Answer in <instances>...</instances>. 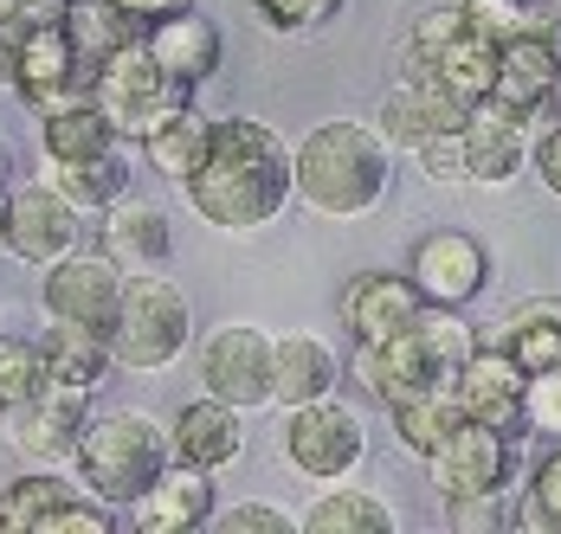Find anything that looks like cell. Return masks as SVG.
Returning a JSON list of instances; mask_svg holds the SVG:
<instances>
[{"mask_svg": "<svg viewBox=\"0 0 561 534\" xmlns=\"http://www.w3.org/2000/svg\"><path fill=\"white\" fill-rule=\"evenodd\" d=\"M181 194L220 232H265L290 207V142L259 116H220Z\"/></svg>", "mask_w": 561, "mask_h": 534, "instance_id": "obj_1", "label": "cell"}, {"mask_svg": "<svg viewBox=\"0 0 561 534\" xmlns=\"http://www.w3.org/2000/svg\"><path fill=\"white\" fill-rule=\"evenodd\" d=\"M393 187L388 136L362 116L310 123V136L290 149V200H304L317 219H368Z\"/></svg>", "mask_w": 561, "mask_h": 534, "instance_id": "obj_2", "label": "cell"}, {"mask_svg": "<svg viewBox=\"0 0 561 534\" xmlns=\"http://www.w3.org/2000/svg\"><path fill=\"white\" fill-rule=\"evenodd\" d=\"M478 348V328L458 316V310H439L426 303L413 328H400L393 341H355V361L348 374L362 380L381 406H400V399H420V393H451V380L465 368V355Z\"/></svg>", "mask_w": 561, "mask_h": 534, "instance_id": "obj_3", "label": "cell"}, {"mask_svg": "<svg viewBox=\"0 0 561 534\" xmlns=\"http://www.w3.org/2000/svg\"><path fill=\"white\" fill-rule=\"evenodd\" d=\"M71 464H78V489L98 496V502H136L156 471L169 464V426L142 406H104V413H84V431L71 444Z\"/></svg>", "mask_w": 561, "mask_h": 534, "instance_id": "obj_4", "label": "cell"}, {"mask_svg": "<svg viewBox=\"0 0 561 534\" xmlns=\"http://www.w3.org/2000/svg\"><path fill=\"white\" fill-rule=\"evenodd\" d=\"M194 348V303L174 277L129 270L111 322V361L129 374H162Z\"/></svg>", "mask_w": 561, "mask_h": 534, "instance_id": "obj_5", "label": "cell"}, {"mask_svg": "<svg viewBox=\"0 0 561 534\" xmlns=\"http://www.w3.org/2000/svg\"><path fill=\"white\" fill-rule=\"evenodd\" d=\"M91 104L104 109V123L116 129V142H142L162 116H174V109L187 104V91L149 58L142 39H129V46H116V53L91 71Z\"/></svg>", "mask_w": 561, "mask_h": 534, "instance_id": "obj_6", "label": "cell"}, {"mask_svg": "<svg viewBox=\"0 0 561 534\" xmlns=\"http://www.w3.org/2000/svg\"><path fill=\"white\" fill-rule=\"evenodd\" d=\"M7 33H13V71H7V91L20 97V104L33 109V116H46V109L71 104V97H84L91 91V78H84V65L71 53V39H65V20H39V13H13L7 20Z\"/></svg>", "mask_w": 561, "mask_h": 534, "instance_id": "obj_7", "label": "cell"}, {"mask_svg": "<svg viewBox=\"0 0 561 534\" xmlns=\"http://www.w3.org/2000/svg\"><path fill=\"white\" fill-rule=\"evenodd\" d=\"M368 457V426L355 406H342L336 393L330 399H310V406H290L284 419V464L310 483H342L362 471Z\"/></svg>", "mask_w": 561, "mask_h": 534, "instance_id": "obj_8", "label": "cell"}, {"mask_svg": "<svg viewBox=\"0 0 561 534\" xmlns=\"http://www.w3.org/2000/svg\"><path fill=\"white\" fill-rule=\"evenodd\" d=\"M194 368H201V393H214V399L239 406V413L272 406V328H259V322H220L194 348Z\"/></svg>", "mask_w": 561, "mask_h": 534, "instance_id": "obj_9", "label": "cell"}, {"mask_svg": "<svg viewBox=\"0 0 561 534\" xmlns=\"http://www.w3.org/2000/svg\"><path fill=\"white\" fill-rule=\"evenodd\" d=\"M84 245V213L71 200H58L46 181H26V187H7V207H0V252L20 258V265L46 270L65 252Z\"/></svg>", "mask_w": 561, "mask_h": 534, "instance_id": "obj_10", "label": "cell"}, {"mask_svg": "<svg viewBox=\"0 0 561 534\" xmlns=\"http://www.w3.org/2000/svg\"><path fill=\"white\" fill-rule=\"evenodd\" d=\"M123 277H129V270L116 265L111 252H84V245H78V252H65L58 265L39 270V310H46V322H78V328L111 335Z\"/></svg>", "mask_w": 561, "mask_h": 534, "instance_id": "obj_11", "label": "cell"}, {"mask_svg": "<svg viewBox=\"0 0 561 534\" xmlns=\"http://www.w3.org/2000/svg\"><path fill=\"white\" fill-rule=\"evenodd\" d=\"M491 97L510 104L523 123H561V39L549 26L516 33V39L497 46Z\"/></svg>", "mask_w": 561, "mask_h": 534, "instance_id": "obj_12", "label": "cell"}, {"mask_svg": "<svg viewBox=\"0 0 561 534\" xmlns=\"http://www.w3.org/2000/svg\"><path fill=\"white\" fill-rule=\"evenodd\" d=\"M426 471L439 483V496H491V489H510V477H516V438L484 426V419H458L439 438V451L426 457Z\"/></svg>", "mask_w": 561, "mask_h": 534, "instance_id": "obj_13", "label": "cell"}, {"mask_svg": "<svg viewBox=\"0 0 561 534\" xmlns=\"http://www.w3.org/2000/svg\"><path fill=\"white\" fill-rule=\"evenodd\" d=\"M413 290L420 303H439V310H465L484 283H491V252L478 232H458V225H439V232H420L413 239Z\"/></svg>", "mask_w": 561, "mask_h": 534, "instance_id": "obj_14", "label": "cell"}, {"mask_svg": "<svg viewBox=\"0 0 561 534\" xmlns=\"http://www.w3.org/2000/svg\"><path fill=\"white\" fill-rule=\"evenodd\" d=\"M458 142H465V181L471 187H510L523 181V161H529V123L497 97H478L458 123Z\"/></svg>", "mask_w": 561, "mask_h": 534, "instance_id": "obj_15", "label": "cell"}, {"mask_svg": "<svg viewBox=\"0 0 561 534\" xmlns=\"http://www.w3.org/2000/svg\"><path fill=\"white\" fill-rule=\"evenodd\" d=\"M523 380L529 374L510 361L504 348L478 335V348L465 355V368L451 380V399H458L465 419H484V426L510 431V438H529V431H523Z\"/></svg>", "mask_w": 561, "mask_h": 534, "instance_id": "obj_16", "label": "cell"}, {"mask_svg": "<svg viewBox=\"0 0 561 534\" xmlns=\"http://www.w3.org/2000/svg\"><path fill=\"white\" fill-rule=\"evenodd\" d=\"M123 515H129V529L136 534H187V529H207V515H214V471H194V464H162L156 483L136 496V502H123Z\"/></svg>", "mask_w": 561, "mask_h": 534, "instance_id": "obj_17", "label": "cell"}, {"mask_svg": "<svg viewBox=\"0 0 561 534\" xmlns=\"http://www.w3.org/2000/svg\"><path fill=\"white\" fill-rule=\"evenodd\" d=\"M169 457L174 464H194V471H232L245 457V413L226 406L214 393H201L194 406H181L169 426Z\"/></svg>", "mask_w": 561, "mask_h": 534, "instance_id": "obj_18", "label": "cell"}, {"mask_svg": "<svg viewBox=\"0 0 561 534\" xmlns=\"http://www.w3.org/2000/svg\"><path fill=\"white\" fill-rule=\"evenodd\" d=\"M420 290H413V277L407 270H362L348 290H342V328L355 335V341H393L400 328H413L420 322Z\"/></svg>", "mask_w": 561, "mask_h": 534, "instance_id": "obj_19", "label": "cell"}, {"mask_svg": "<svg viewBox=\"0 0 561 534\" xmlns=\"http://www.w3.org/2000/svg\"><path fill=\"white\" fill-rule=\"evenodd\" d=\"M84 413H91V399L84 393H58V386H39L26 406H13L7 419H13V451L26 457V464H71V444H78V431H84Z\"/></svg>", "mask_w": 561, "mask_h": 534, "instance_id": "obj_20", "label": "cell"}, {"mask_svg": "<svg viewBox=\"0 0 561 534\" xmlns=\"http://www.w3.org/2000/svg\"><path fill=\"white\" fill-rule=\"evenodd\" d=\"M142 46H149V58L169 71L181 91L207 84V78L220 71V58H226L220 26H214V20H201L194 7H181V13H169V20H149V26H142Z\"/></svg>", "mask_w": 561, "mask_h": 534, "instance_id": "obj_21", "label": "cell"}, {"mask_svg": "<svg viewBox=\"0 0 561 534\" xmlns=\"http://www.w3.org/2000/svg\"><path fill=\"white\" fill-rule=\"evenodd\" d=\"M342 386V355L310 335V328H290V335H272V406H310V399H330Z\"/></svg>", "mask_w": 561, "mask_h": 534, "instance_id": "obj_22", "label": "cell"}, {"mask_svg": "<svg viewBox=\"0 0 561 534\" xmlns=\"http://www.w3.org/2000/svg\"><path fill=\"white\" fill-rule=\"evenodd\" d=\"M465 123V104H451L439 84H426V78H400L388 84V97L375 109V129L388 136V149H420L426 136H439V129H458Z\"/></svg>", "mask_w": 561, "mask_h": 534, "instance_id": "obj_23", "label": "cell"}, {"mask_svg": "<svg viewBox=\"0 0 561 534\" xmlns=\"http://www.w3.org/2000/svg\"><path fill=\"white\" fill-rule=\"evenodd\" d=\"M39 368H46V386L58 393H98L104 374H111V335H98V328H78V322H53L46 335H39Z\"/></svg>", "mask_w": 561, "mask_h": 534, "instance_id": "obj_24", "label": "cell"}, {"mask_svg": "<svg viewBox=\"0 0 561 534\" xmlns=\"http://www.w3.org/2000/svg\"><path fill=\"white\" fill-rule=\"evenodd\" d=\"M104 252H111L123 270H162L174 252V232H169V213L156 200H111L104 207Z\"/></svg>", "mask_w": 561, "mask_h": 534, "instance_id": "obj_25", "label": "cell"}, {"mask_svg": "<svg viewBox=\"0 0 561 534\" xmlns=\"http://www.w3.org/2000/svg\"><path fill=\"white\" fill-rule=\"evenodd\" d=\"M491 71H497V46L491 39H478L471 26H458L439 53L426 58L420 71H400V78H426V84H439L451 104H478V97H491Z\"/></svg>", "mask_w": 561, "mask_h": 534, "instance_id": "obj_26", "label": "cell"}, {"mask_svg": "<svg viewBox=\"0 0 561 534\" xmlns=\"http://www.w3.org/2000/svg\"><path fill=\"white\" fill-rule=\"evenodd\" d=\"M39 181L53 187L58 200H71L78 213H104L111 200L129 194V161H123V149H98V155H71V161L46 155Z\"/></svg>", "mask_w": 561, "mask_h": 534, "instance_id": "obj_27", "label": "cell"}, {"mask_svg": "<svg viewBox=\"0 0 561 534\" xmlns=\"http://www.w3.org/2000/svg\"><path fill=\"white\" fill-rule=\"evenodd\" d=\"M484 341H497L523 374L561 368V297H529V303H516Z\"/></svg>", "mask_w": 561, "mask_h": 534, "instance_id": "obj_28", "label": "cell"}, {"mask_svg": "<svg viewBox=\"0 0 561 534\" xmlns=\"http://www.w3.org/2000/svg\"><path fill=\"white\" fill-rule=\"evenodd\" d=\"M297 529L304 534H400V515H393L388 496H375L362 483H336L297 515Z\"/></svg>", "mask_w": 561, "mask_h": 534, "instance_id": "obj_29", "label": "cell"}, {"mask_svg": "<svg viewBox=\"0 0 561 534\" xmlns=\"http://www.w3.org/2000/svg\"><path fill=\"white\" fill-rule=\"evenodd\" d=\"M65 39H71V53L84 65V78L116 53V46H129V39H142V20H129L116 0H65Z\"/></svg>", "mask_w": 561, "mask_h": 534, "instance_id": "obj_30", "label": "cell"}, {"mask_svg": "<svg viewBox=\"0 0 561 534\" xmlns=\"http://www.w3.org/2000/svg\"><path fill=\"white\" fill-rule=\"evenodd\" d=\"M39 149L53 161L98 155V149H116V129L104 123V109L91 104V91H84V97H71V104H58L39 116Z\"/></svg>", "mask_w": 561, "mask_h": 534, "instance_id": "obj_31", "label": "cell"}, {"mask_svg": "<svg viewBox=\"0 0 561 534\" xmlns=\"http://www.w3.org/2000/svg\"><path fill=\"white\" fill-rule=\"evenodd\" d=\"M65 496H78V483H65L53 464H33L26 477H13L0 489V534H39Z\"/></svg>", "mask_w": 561, "mask_h": 534, "instance_id": "obj_32", "label": "cell"}, {"mask_svg": "<svg viewBox=\"0 0 561 534\" xmlns=\"http://www.w3.org/2000/svg\"><path fill=\"white\" fill-rule=\"evenodd\" d=\"M201 149H207V116H201L194 104H181L174 116H162V123L142 136V155H149V167H156L162 181H174V187L194 174Z\"/></svg>", "mask_w": 561, "mask_h": 534, "instance_id": "obj_33", "label": "cell"}, {"mask_svg": "<svg viewBox=\"0 0 561 534\" xmlns=\"http://www.w3.org/2000/svg\"><path fill=\"white\" fill-rule=\"evenodd\" d=\"M388 413H393V438H400V451H413L420 464H426V457L439 451V438L465 419L451 393H420V399H400V406H388Z\"/></svg>", "mask_w": 561, "mask_h": 534, "instance_id": "obj_34", "label": "cell"}, {"mask_svg": "<svg viewBox=\"0 0 561 534\" xmlns=\"http://www.w3.org/2000/svg\"><path fill=\"white\" fill-rule=\"evenodd\" d=\"M39 386H46V368H39V341H33V335H0V413L26 406Z\"/></svg>", "mask_w": 561, "mask_h": 534, "instance_id": "obj_35", "label": "cell"}, {"mask_svg": "<svg viewBox=\"0 0 561 534\" xmlns=\"http://www.w3.org/2000/svg\"><path fill=\"white\" fill-rule=\"evenodd\" d=\"M458 13H465V26H471L478 39H491V46H504L516 33H536V26H542L523 0H458Z\"/></svg>", "mask_w": 561, "mask_h": 534, "instance_id": "obj_36", "label": "cell"}, {"mask_svg": "<svg viewBox=\"0 0 561 534\" xmlns=\"http://www.w3.org/2000/svg\"><path fill=\"white\" fill-rule=\"evenodd\" d=\"M259 26L278 33V39H297V33H317L342 13V0H252Z\"/></svg>", "mask_w": 561, "mask_h": 534, "instance_id": "obj_37", "label": "cell"}, {"mask_svg": "<svg viewBox=\"0 0 561 534\" xmlns=\"http://www.w3.org/2000/svg\"><path fill=\"white\" fill-rule=\"evenodd\" d=\"M523 522H529V529H542V534H561V438H556V451L536 464V477H529Z\"/></svg>", "mask_w": 561, "mask_h": 534, "instance_id": "obj_38", "label": "cell"}, {"mask_svg": "<svg viewBox=\"0 0 561 534\" xmlns=\"http://www.w3.org/2000/svg\"><path fill=\"white\" fill-rule=\"evenodd\" d=\"M207 522L220 534H297V515L278 502H232V509H214Z\"/></svg>", "mask_w": 561, "mask_h": 534, "instance_id": "obj_39", "label": "cell"}, {"mask_svg": "<svg viewBox=\"0 0 561 534\" xmlns=\"http://www.w3.org/2000/svg\"><path fill=\"white\" fill-rule=\"evenodd\" d=\"M523 426L542 431V438H561V368H542V374L523 380Z\"/></svg>", "mask_w": 561, "mask_h": 534, "instance_id": "obj_40", "label": "cell"}, {"mask_svg": "<svg viewBox=\"0 0 561 534\" xmlns=\"http://www.w3.org/2000/svg\"><path fill=\"white\" fill-rule=\"evenodd\" d=\"M446 522L458 534H497V529H510L504 489H491V496H446Z\"/></svg>", "mask_w": 561, "mask_h": 534, "instance_id": "obj_41", "label": "cell"}, {"mask_svg": "<svg viewBox=\"0 0 561 534\" xmlns=\"http://www.w3.org/2000/svg\"><path fill=\"white\" fill-rule=\"evenodd\" d=\"M413 161H420V174L439 181V187H458V181H465V142H458V129L426 136V142L413 149Z\"/></svg>", "mask_w": 561, "mask_h": 534, "instance_id": "obj_42", "label": "cell"}, {"mask_svg": "<svg viewBox=\"0 0 561 534\" xmlns=\"http://www.w3.org/2000/svg\"><path fill=\"white\" fill-rule=\"evenodd\" d=\"M529 167H536V181L561 200V123H549V129L529 142Z\"/></svg>", "mask_w": 561, "mask_h": 534, "instance_id": "obj_43", "label": "cell"}, {"mask_svg": "<svg viewBox=\"0 0 561 534\" xmlns=\"http://www.w3.org/2000/svg\"><path fill=\"white\" fill-rule=\"evenodd\" d=\"M116 7H123L129 20H142V26H149V20H169V13L194 7V0H116Z\"/></svg>", "mask_w": 561, "mask_h": 534, "instance_id": "obj_44", "label": "cell"}, {"mask_svg": "<svg viewBox=\"0 0 561 534\" xmlns=\"http://www.w3.org/2000/svg\"><path fill=\"white\" fill-rule=\"evenodd\" d=\"M20 7H26V0H0V20H13V13H20Z\"/></svg>", "mask_w": 561, "mask_h": 534, "instance_id": "obj_45", "label": "cell"}, {"mask_svg": "<svg viewBox=\"0 0 561 534\" xmlns=\"http://www.w3.org/2000/svg\"><path fill=\"white\" fill-rule=\"evenodd\" d=\"M0 181H7V149H0Z\"/></svg>", "mask_w": 561, "mask_h": 534, "instance_id": "obj_46", "label": "cell"}, {"mask_svg": "<svg viewBox=\"0 0 561 534\" xmlns=\"http://www.w3.org/2000/svg\"><path fill=\"white\" fill-rule=\"evenodd\" d=\"M0 207H7V181H0Z\"/></svg>", "mask_w": 561, "mask_h": 534, "instance_id": "obj_47", "label": "cell"}]
</instances>
